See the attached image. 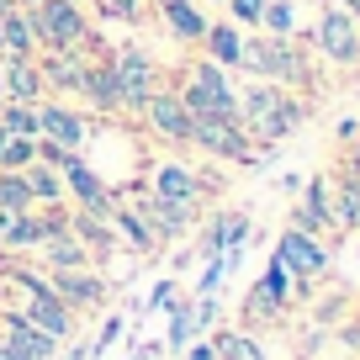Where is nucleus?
Masks as SVG:
<instances>
[{
    "label": "nucleus",
    "instance_id": "obj_1",
    "mask_svg": "<svg viewBox=\"0 0 360 360\" xmlns=\"http://www.w3.org/2000/svg\"><path fill=\"white\" fill-rule=\"evenodd\" d=\"M238 122L255 138L259 148L281 143L302 127V101H297L286 85H270V79H255V85L238 90Z\"/></svg>",
    "mask_w": 360,
    "mask_h": 360
},
{
    "label": "nucleus",
    "instance_id": "obj_2",
    "mask_svg": "<svg viewBox=\"0 0 360 360\" xmlns=\"http://www.w3.org/2000/svg\"><path fill=\"white\" fill-rule=\"evenodd\" d=\"M27 11H32L37 53H96V32H90V16L79 11V0H37Z\"/></svg>",
    "mask_w": 360,
    "mask_h": 360
},
{
    "label": "nucleus",
    "instance_id": "obj_3",
    "mask_svg": "<svg viewBox=\"0 0 360 360\" xmlns=\"http://www.w3.org/2000/svg\"><path fill=\"white\" fill-rule=\"evenodd\" d=\"M175 96L186 101L191 122H238V90L228 79V69H217L212 58H196Z\"/></svg>",
    "mask_w": 360,
    "mask_h": 360
},
{
    "label": "nucleus",
    "instance_id": "obj_4",
    "mask_svg": "<svg viewBox=\"0 0 360 360\" xmlns=\"http://www.w3.org/2000/svg\"><path fill=\"white\" fill-rule=\"evenodd\" d=\"M244 75H259L270 85H307L313 79V58L297 48V37H265V32H249L244 37Z\"/></svg>",
    "mask_w": 360,
    "mask_h": 360
},
{
    "label": "nucleus",
    "instance_id": "obj_5",
    "mask_svg": "<svg viewBox=\"0 0 360 360\" xmlns=\"http://www.w3.org/2000/svg\"><path fill=\"white\" fill-rule=\"evenodd\" d=\"M313 48L328 58V64H360V22H355V11H345L339 0H318Z\"/></svg>",
    "mask_w": 360,
    "mask_h": 360
},
{
    "label": "nucleus",
    "instance_id": "obj_6",
    "mask_svg": "<svg viewBox=\"0 0 360 360\" xmlns=\"http://www.w3.org/2000/svg\"><path fill=\"white\" fill-rule=\"evenodd\" d=\"M11 281H16V292H22V318H27V323H37L43 334H53V339L75 334V313L53 297V286H48L37 270H11Z\"/></svg>",
    "mask_w": 360,
    "mask_h": 360
},
{
    "label": "nucleus",
    "instance_id": "obj_7",
    "mask_svg": "<svg viewBox=\"0 0 360 360\" xmlns=\"http://www.w3.org/2000/svg\"><path fill=\"white\" fill-rule=\"evenodd\" d=\"M117 69V90H122V112H143V101L159 90V64L143 53V48H117V53H106Z\"/></svg>",
    "mask_w": 360,
    "mask_h": 360
},
{
    "label": "nucleus",
    "instance_id": "obj_8",
    "mask_svg": "<svg viewBox=\"0 0 360 360\" xmlns=\"http://www.w3.org/2000/svg\"><path fill=\"white\" fill-rule=\"evenodd\" d=\"M191 143L228 165H259V143L244 133V122H191Z\"/></svg>",
    "mask_w": 360,
    "mask_h": 360
},
{
    "label": "nucleus",
    "instance_id": "obj_9",
    "mask_svg": "<svg viewBox=\"0 0 360 360\" xmlns=\"http://www.w3.org/2000/svg\"><path fill=\"white\" fill-rule=\"evenodd\" d=\"M138 117H143V127L154 138H165V143H175V148L191 143V112H186V101H180L169 85H159L154 96L143 101V112H138Z\"/></svg>",
    "mask_w": 360,
    "mask_h": 360
},
{
    "label": "nucleus",
    "instance_id": "obj_10",
    "mask_svg": "<svg viewBox=\"0 0 360 360\" xmlns=\"http://www.w3.org/2000/svg\"><path fill=\"white\" fill-rule=\"evenodd\" d=\"M58 180H64V196H69V202H79V212H112V207H117L112 202V186L90 169L85 154H64Z\"/></svg>",
    "mask_w": 360,
    "mask_h": 360
},
{
    "label": "nucleus",
    "instance_id": "obj_11",
    "mask_svg": "<svg viewBox=\"0 0 360 360\" xmlns=\"http://www.w3.org/2000/svg\"><path fill=\"white\" fill-rule=\"evenodd\" d=\"M276 259H281L292 276H302V281H313V276H323L328 270V244L313 233H302V228H286L281 244H276Z\"/></svg>",
    "mask_w": 360,
    "mask_h": 360
},
{
    "label": "nucleus",
    "instance_id": "obj_12",
    "mask_svg": "<svg viewBox=\"0 0 360 360\" xmlns=\"http://www.w3.org/2000/svg\"><path fill=\"white\" fill-rule=\"evenodd\" d=\"M37 138H53V143H64V148H85V138H90V122L79 117V106H69V101H37Z\"/></svg>",
    "mask_w": 360,
    "mask_h": 360
},
{
    "label": "nucleus",
    "instance_id": "obj_13",
    "mask_svg": "<svg viewBox=\"0 0 360 360\" xmlns=\"http://www.w3.org/2000/svg\"><path fill=\"white\" fill-rule=\"evenodd\" d=\"M207 191V180L196 175L191 165H180V159H165V165L154 169V180H148V196H159V202H175V207H196Z\"/></svg>",
    "mask_w": 360,
    "mask_h": 360
},
{
    "label": "nucleus",
    "instance_id": "obj_14",
    "mask_svg": "<svg viewBox=\"0 0 360 360\" xmlns=\"http://www.w3.org/2000/svg\"><path fill=\"white\" fill-rule=\"evenodd\" d=\"M37 75H43V90H53V96H75V101H79L85 58H79V53H43V58H37Z\"/></svg>",
    "mask_w": 360,
    "mask_h": 360
},
{
    "label": "nucleus",
    "instance_id": "obj_15",
    "mask_svg": "<svg viewBox=\"0 0 360 360\" xmlns=\"http://www.w3.org/2000/svg\"><path fill=\"white\" fill-rule=\"evenodd\" d=\"M48 286H53V297L69 307V313H75V307H96L106 297L101 276H90L85 265H79V270H53V281H48Z\"/></svg>",
    "mask_w": 360,
    "mask_h": 360
},
{
    "label": "nucleus",
    "instance_id": "obj_16",
    "mask_svg": "<svg viewBox=\"0 0 360 360\" xmlns=\"http://www.w3.org/2000/svg\"><path fill=\"white\" fill-rule=\"evenodd\" d=\"M0 96L6 101H43V75H37V58H11L0 64Z\"/></svg>",
    "mask_w": 360,
    "mask_h": 360
},
{
    "label": "nucleus",
    "instance_id": "obj_17",
    "mask_svg": "<svg viewBox=\"0 0 360 360\" xmlns=\"http://www.w3.org/2000/svg\"><path fill=\"white\" fill-rule=\"evenodd\" d=\"M79 101L96 106V112H122V90H117V69H112V58H101V64H85Z\"/></svg>",
    "mask_w": 360,
    "mask_h": 360
},
{
    "label": "nucleus",
    "instance_id": "obj_18",
    "mask_svg": "<svg viewBox=\"0 0 360 360\" xmlns=\"http://www.w3.org/2000/svg\"><path fill=\"white\" fill-rule=\"evenodd\" d=\"M244 37L249 32H238V22H212L202 37V58H212L217 69H244Z\"/></svg>",
    "mask_w": 360,
    "mask_h": 360
},
{
    "label": "nucleus",
    "instance_id": "obj_19",
    "mask_svg": "<svg viewBox=\"0 0 360 360\" xmlns=\"http://www.w3.org/2000/svg\"><path fill=\"white\" fill-rule=\"evenodd\" d=\"M0 339H11L27 360H48V355H53V345H58L53 334H43L37 323H27L22 313H0Z\"/></svg>",
    "mask_w": 360,
    "mask_h": 360
},
{
    "label": "nucleus",
    "instance_id": "obj_20",
    "mask_svg": "<svg viewBox=\"0 0 360 360\" xmlns=\"http://www.w3.org/2000/svg\"><path fill=\"white\" fill-rule=\"evenodd\" d=\"M43 244V217L27 207V212H16V207H0V249L11 255V249H37Z\"/></svg>",
    "mask_w": 360,
    "mask_h": 360
},
{
    "label": "nucleus",
    "instance_id": "obj_21",
    "mask_svg": "<svg viewBox=\"0 0 360 360\" xmlns=\"http://www.w3.org/2000/svg\"><path fill=\"white\" fill-rule=\"evenodd\" d=\"M0 53L37 58V32H32V11L27 6H11V11L0 16Z\"/></svg>",
    "mask_w": 360,
    "mask_h": 360
},
{
    "label": "nucleus",
    "instance_id": "obj_22",
    "mask_svg": "<svg viewBox=\"0 0 360 360\" xmlns=\"http://www.w3.org/2000/svg\"><path fill=\"white\" fill-rule=\"evenodd\" d=\"M159 16H165V27L180 37V43H202L207 27H212V22H207V11H202V0H175V6H165Z\"/></svg>",
    "mask_w": 360,
    "mask_h": 360
},
{
    "label": "nucleus",
    "instance_id": "obj_23",
    "mask_svg": "<svg viewBox=\"0 0 360 360\" xmlns=\"http://www.w3.org/2000/svg\"><path fill=\"white\" fill-rule=\"evenodd\" d=\"M27 191H32V207H58L64 202V180H58L53 165H43V159H32V165L22 169Z\"/></svg>",
    "mask_w": 360,
    "mask_h": 360
},
{
    "label": "nucleus",
    "instance_id": "obj_24",
    "mask_svg": "<svg viewBox=\"0 0 360 360\" xmlns=\"http://www.w3.org/2000/svg\"><path fill=\"white\" fill-rule=\"evenodd\" d=\"M328 212L339 228H360V180L349 169L339 175V191H328Z\"/></svg>",
    "mask_w": 360,
    "mask_h": 360
},
{
    "label": "nucleus",
    "instance_id": "obj_25",
    "mask_svg": "<svg viewBox=\"0 0 360 360\" xmlns=\"http://www.w3.org/2000/svg\"><path fill=\"white\" fill-rule=\"evenodd\" d=\"M43 249H48V265H53V270H79V265L90 259V249L79 244L69 228H64V233H48V238H43Z\"/></svg>",
    "mask_w": 360,
    "mask_h": 360
},
{
    "label": "nucleus",
    "instance_id": "obj_26",
    "mask_svg": "<svg viewBox=\"0 0 360 360\" xmlns=\"http://www.w3.org/2000/svg\"><path fill=\"white\" fill-rule=\"evenodd\" d=\"M255 32L265 37H292L297 32V0H265V11H259V27Z\"/></svg>",
    "mask_w": 360,
    "mask_h": 360
},
{
    "label": "nucleus",
    "instance_id": "obj_27",
    "mask_svg": "<svg viewBox=\"0 0 360 360\" xmlns=\"http://www.w3.org/2000/svg\"><path fill=\"white\" fill-rule=\"evenodd\" d=\"M0 127L11 138H37V101H0Z\"/></svg>",
    "mask_w": 360,
    "mask_h": 360
},
{
    "label": "nucleus",
    "instance_id": "obj_28",
    "mask_svg": "<svg viewBox=\"0 0 360 360\" xmlns=\"http://www.w3.org/2000/svg\"><path fill=\"white\" fill-rule=\"evenodd\" d=\"M259 292H265L276 307H286V297H292V270H286L276 255H270V265H265V281H259Z\"/></svg>",
    "mask_w": 360,
    "mask_h": 360
},
{
    "label": "nucleus",
    "instance_id": "obj_29",
    "mask_svg": "<svg viewBox=\"0 0 360 360\" xmlns=\"http://www.w3.org/2000/svg\"><path fill=\"white\" fill-rule=\"evenodd\" d=\"M212 349H217V360H265L255 339H249V334H233V328H228V334H217Z\"/></svg>",
    "mask_w": 360,
    "mask_h": 360
},
{
    "label": "nucleus",
    "instance_id": "obj_30",
    "mask_svg": "<svg viewBox=\"0 0 360 360\" xmlns=\"http://www.w3.org/2000/svg\"><path fill=\"white\" fill-rule=\"evenodd\" d=\"M0 207H16V212L32 207V191H27L22 169H0Z\"/></svg>",
    "mask_w": 360,
    "mask_h": 360
},
{
    "label": "nucleus",
    "instance_id": "obj_31",
    "mask_svg": "<svg viewBox=\"0 0 360 360\" xmlns=\"http://www.w3.org/2000/svg\"><path fill=\"white\" fill-rule=\"evenodd\" d=\"M37 159V138H6L0 148V169H27Z\"/></svg>",
    "mask_w": 360,
    "mask_h": 360
},
{
    "label": "nucleus",
    "instance_id": "obj_32",
    "mask_svg": "<svg viewBox=\"0 0 360 360\" xmlns=\"http://www.w3.org/2000/svg\"><path fill=\"white\" fill-rule=\"evenodd\" d=\"M259 11H265V0H228V16H233L238 27H249V32L259 27Z\"/></svg>",
    "mask_w": 360,
    "mask_h": 360
},
{
    "label": "nucleus",
    "instance_id": "obj_33",
    "mask_svg": "<svg viewBox=\"0 0 360 360\" xmlns=\"http://www.w3.org/2000/svg\"><path fill=\"white\" fill-rule=\"evenodd\" d=\"M196 313L191 307H175V328H169V345H191V334H196Z\"/></svg>",
    "mask_w": 360,
    "mask_h": 360
},
{
    "label": "nucleus",
    "instance_id": "obj_34",
    "mask_svg": "<svg viewBox=\"0 0 360 360\" xmlns=\"http://www.w3.org/2000/svg\"><path fill=\"white\" fill-rule=\"evenodd\" d=\"M101 6V16H112V22H138V6L143 0H96Z\"/></svg>",
    "mask_w": 360,
    "mask_h": 360
},
{
    "label": "nucleus",
    "instance_id": "obj_35",
    "mask_svg": "<svg viewBox=\"0 0 360 360\" xmlns=\"http://www.w3.org/2000/svg\"><path fill=\"white\" fill-rule=\"evenodd\" d=\"M249 318H259V323H270V318H276V313H281V307H276V302H270V297L265 292H259V286H255V292H249Z\"/></svg>",
    "mask_w": 360,
    "mask_h": 360
},
{
    "label": "nucleus",
    "instance_id": "obj_36",
    "mask_svg": "<svg viewBox=\"0 0 360 360\" xmlns=\"http://www.w3.org/2000/svg\"><path fill=\"white\" fill-rule=\"evenodd\" d=\"M148 307H175V286L165 281V286H159V292H154V302H148Z\"/></svg>",
    "mask_w": 360,
    "mask_h": 360
},
{
    "label": "nucleus",
    "instance_id": "obj_37",
    "mask_svg": "<svg viewBox=\"0 0 360 360\" xmlns=\"http://www.w3.org/2000/svg\"><path fill=\"white\" fill-rule=\"evenodd\" d=\"M345 169H349V175L360 180V133H355V148H349V165H345Z\"/></svg>",
    "mask_w": 360,
    "mask_h": 360
},
{
    "label": "nucleus",
    "instance_id": "obj_38",
    "mask_svg": "<svg viewBox=\"0 0 360 360\" xmlns=\"http://www.w3.org/2000/svg\"><path fill=\"white\" fill-rule=\"evenodd\" d=\"M191 360H217V349H212V345H196V349H191Z\"/></svg>",
    "mask_w": 360,
    "mask_h": 360
},
{
    "label": "nucleus",
    "instance_id": "obj_39",
    "mask_svg": "<svg viewBox=\"0 0 360 360\" xmlns=\"http://www.w3.org/2000/svg\"><path fill=\"white\" fill-rule=\"evenodd\" d=\"M154 6H159V11H165V6H175V0H154Z\"/></svg>",
    "mask_w": 360,
    "mask_h": 360
},
{
    "label": "nucleus",
    "instance_id": "obj_40",
    "mask_svg": "<svg viewBox=\"0 0 360 360\" xmlns=\"http://www.w3.org/2000/svg\"><path fill=\"white\" fill-rule=\"evenodd\" d=\"M6 138H11V133H6V127H0V148H6Z\"/></svg>",
    "mask_w": 360,
    "mask_h": 360
},
{
    "label": "nucleus",
    "instance_id": "obj_41",
    "mask_svg": "<svg viewBox=\"0 0 360 360\" xmlns=\"http://www.w3.org/2000/svg\"><path fill=\"white\" fill-rule=\"evenodd\" d=\"M16 6H37V0H16Z\"/></svg>",
    "mask_w": 360,
    "mask_h": 360
}]
</instances>
